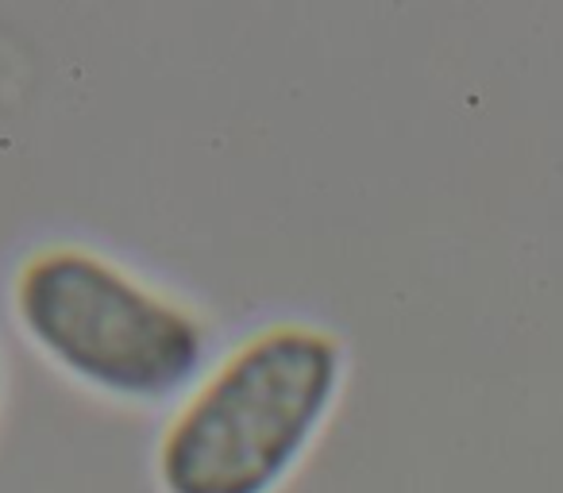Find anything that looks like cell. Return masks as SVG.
Here are the masks:
<instances>
[{
  "label": "cell",
  "instance_id": "6da1fadb",
  "mask_svg": "<svg viewBox=\"0 0 563 493\" xmlns=\"http://www.w3.org/2000/svg\"><path fill=\"white\" fill-rule=\"evenodd\" d=\"M340 370L329 332H258L170 421L155 459L163 493H271L329 416Z\"/></svg>",
  "mask_w": 563,
  "mask_h": 493
},
{
  "label": "cell",
  "instance_id": "7a4b0ae2",
  "mask_svg": "<svg viewBox=\"0 0 563 493\" xmlns=\"http://www.w3.org/2000/svg\"><path fill=\"white\" fill-rule=\"evenodd\" d=\"M9 301L20 332L58 370L124 401L174 397L209 351V332L189 309L81 243L24 255Z\"/></svg>",
  "mask_w": 563,
  "mask_h": 493
}]
</instances>
